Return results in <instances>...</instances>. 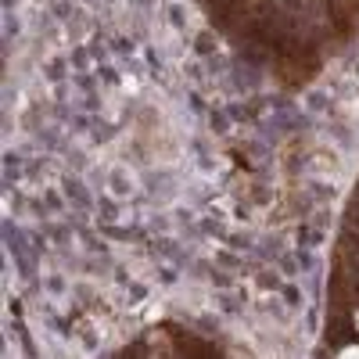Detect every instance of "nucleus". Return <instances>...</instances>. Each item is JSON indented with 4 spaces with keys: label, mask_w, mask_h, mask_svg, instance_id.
<instances>
[{
    "label": "nucleus",
    "mask_w": 359,
    "mask_h": 359,
    "mask_svg": "<svg viewBox=\"0 0 359 359\" xmlns=\"http://www.w3.org/2000/svg\"><path fill=\"white\" fill-rule=\"evenodd\" d=\"M334 359H359V348H355V345H345V348H341Z\"/></svg>",
    "instance_id": "nucleus-1"
},
{
    "label": "nucleus",
    "mask_w": 359,
    "mask_h": 359,
    "mask_svg": "<svg viewBox=\"0 0 359 359\" xmlns=\"http://www.w3.org/2000/svg\"><path fill=\"white\" fill-rule=\"evenodd\" d=\"M355 327H359V320H355Z\"/></svg>",
    "instance_id": "nucleus-2"
}]
</instances>
